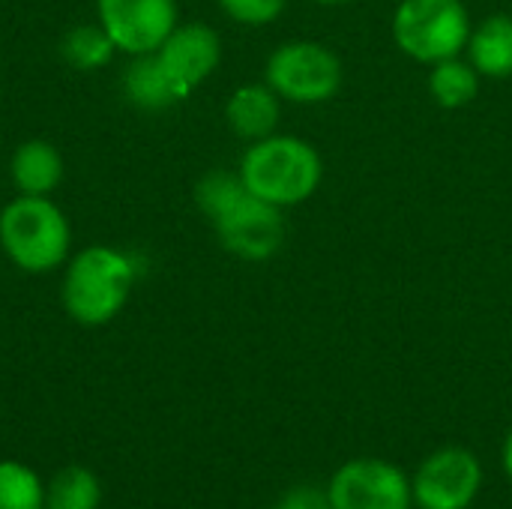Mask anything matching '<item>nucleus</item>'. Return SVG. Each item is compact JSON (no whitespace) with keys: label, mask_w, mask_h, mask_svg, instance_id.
I'll list each match as a JSON object with an SVG mask.
<instances>
[{"label":"nucleus","mask_w":512,"mask_h":509,"mask_svg":"<svg viewBox=\"0 0 512 509\" xmlns=\"http://www.w3.org/2000/svg\"><path fill=\"white\" fill-rule=\"evenodd\" d=\"M237 174L252 195L285 210L318 192L324 180V159L309 141L273 132L249 144Z\"/></svg>","instance_id":"1"},{"label":"nucleus","mask_w":512,"mask_h":509,"mask_svg":"<svg viewBox=\"0 0 512 509\" xmlns=\"http://www.w3.org/2000/svg\"><path fill=\"white\" fill-rule=\"evenodd\" d=\"M135 285V264L126 252L111 246L81 249L63 276V309L84 327H102L114 321Z\"/></svg>","instance_id":"2"},{"label":"nucleus","mask_w":512,"mask_h":509,"mask_svg":"<svg viewBox=\"0 0 512 509\" xmlns=\"http://www.w3.org/2000/svg\"><path fill=\"white\" fill-rule=\"evenodd\" d=\"M72 228L48 195H18L0 210V249L24 273H48L69 258Z\"/></svg>","instance_id":"3"},{"label":"nucleus","mask_w":512,"mask_h":509,"mask_svg":"<svg viewBox=\"0 0 512 509\" xmlns=\"http://www.w3.org/2000/svg\"><path fill=\"white\" fill-rule=\"evenodd\" d=\"M471 30V15L462 0H399L393 12L399 51L426 66L459 57L468 48Z\"/></svg>","instance_id":"4"},{"label":"nucleus","mask_w":512,"mask_h":509,"mask_svg":"<svg viewBox=\"0 0 512 509\" xmlns=\"http://www.w3.org/2000/svg\"><path fill=\"white\" fill-rule=\"evenodd\" d=\"M264 81L279 99L294 105H321L342 90L345 69L333 48L312 39H291L267 57Z\"/></svg>","instance_id":"5"},{"label":"nucleus","mask_w":512,"mask_h":509,"mask_svg":"<svg viewBox=\"0 0 512 509\" xmlns=\"http://www.w3.org/2000/svg\"><path fill=\"white\" fill-rule=\"evenodd\" d=\"M210 222H213L219 243L243 261H267L285 243L282 207L261 201L249 189H243Z\"/></svg>","instance_id":"6"},{"label":"nucleus","mask_w":512,"mask_h":509,"mask_svg":"<svg viewBox=\"0 0 512 509\" xmlns=\"http://www.w3.org/2000/svg\"><path fill=\"white\" fill-rule=\"evenodd\" d=\"M327 498L333 509H411V480L408 474L384 459H354L345 462L330 486Z\"/></svg>","instance_id":"7"},{"label":"nucleus","mask_w":512,"mask_h":509,"mask_svg":"<svg viewBox=\"0 0 512 509\" xmlns=\"http://www.w3.org/2000/svg\"><path fill=\"white\" fill-rule=\"evenodd\" d=\"M483 486V468L462 447L435 450L414 474L411 495L417 509H468Z\"/></svg>","instance_id":"8"},{"label":"nucleus","mask_w":512,"mask_h":509,"mask_svg":"<svg viewBox=\"0 0 512 509\" xmlns=\"http://www.w3.org/2000/svg\"><path fill=\"white\" fill-rule=\"evenodd\" d=\"M96 15L117 51L129 57L156 51L177 27L174 0H96Z\"/></svg>","instance_id":"9"},{"label":"nucleus","mask_w":512,"mask_h":509,"mask_svg":"<svg viewBox=\"0 0 512 509\" xmlns=\"http://www.w3.org/2000/svg\"><path fill=\"white\" fill-rule=\"evenodd\" d=\"M159 66L165 69L168 81L177 87L183 99H189L192 90H198L213 69L222 60V39L213 27L195 21V24H177L171 36L153 51Z\"/></svg>","instance_id":"10"},{"label":"nucleus","mask_w":512,"mask_h":509,"mask_svg":"<svg viewBox=\"0 0 512 509\" xmlns=\"http://www.w3.org/2000/svg\"><path fill=\"white\" fill-rule=\"evenodd\" d=\"M282 99L276 96V90L264 81V84H243L231 93L228 105H225V120L231 126L234 135H240L243 141H261L267 135L276 132L279 126V114H282Z\"/></svg>","instance_id":"11"},{"label":"nucleus","mask_w":512,"mask_h":509,"mask_svg":"<svg viewBox=\"0 0 512 509\" xmlns=\"http://www.w3.org/2000/svg\"><path fill=\"white\" fill-rule=\"evenodd\" d=\"M9 177L21 195H51L63 180V156L51 141H24L12 153Z\"/></svg>","instance_id":"12"},{"label":"nucleus","mask_w":512,"mask_h":509,"mask_svg":"<svg viewBox=\"0 0 512 509\" xmlns=\"http://www.w3.org/2000/svg\"><path fill=\"white\" fill-rule=\"evenodd\" d=\"M468 60L486 78L512 75V15L483 18L468 39Z\"/></svg>","instance_id":"13"},{"label":"nucleus","mask_w":512,"mask_h":509,"mask_svg":"<svg viewBox=\"0 0 512 509\" xmlns=\"http://www.w3.org/2000/svg\"><path fill=\"white\" fill-rule=\"evenodd\" d=\"M123 90H126L129 102L141 111H165V108L183 102V96L168 81V75L159 66L153 51L132 57V63L123 75Z\"/></svg>","instance_id":"14"},{"label":"nucleus","mask_w":512,"mask_h":509,"mask_svg":"<svg viewBox=\"0 0 512 509\" xmlns=\"http://www.w3.org/2000/svg\"><path fill=\"white\" fill-rule=\"evenodd\" d=\"M480 78L483 75L474 69L471 60L450 57V60H441L429 69V93L441 108L456 111V108H465L477 99Z\"/></svg>","instance_id":"15"},{"label":"nucleus","mask_w":512,"mask_h":509,"mask_svg":"<svg viewBox=\"0 0 512 509\" xmlns=\"http://www.w3.org/2000/svg\"><path fill=\"white\" fill-rule=\"evenodd\" d=\"M99 501H102V486L96 474L81 465H69L57 471L45 489L48 509H99Z\"/></svg>","instance_id":"16"},{"label":"nucleus","mask_w":512,"mask_h":509,"mask_svg":"<svg viewBox=\"0 0 512 509\" xmlns=\"http://www.w3.org/2000/svg\"><path fill=\"white\" fill-rule=\"evenodd\" d=\"M114 51H117V45L111 42V36L105 33L102 24H78L60 42L63 60L75 69H84V72L108 66Z\"/></svg>","instance_id":"17"},{"label":"nucleus","mask_w":512,"mask_h":509,"mask_svg":"<svg viewBox=\"0 0 512 509\" xmlns=\"http://www.w3.org/2000/svg\"><path fill=\"white\" fill-rule=\"evenodd\" d=\"M0 509H45V489L33 468L0 462Z\"/></svg>","instance_id":"18"},{"label":"nucleus","mask_w":512,"mask_h":509,"mask_svg":"<svg viewBox=\"0 0 512 509\" xmlns=\"http://www.w3.org/2000/svg\"><path fill=\"white\" fill-rule=\"evenodd\" d=\"M243 189H246V186H243L240 174L210 171V174H204V177L198 180V186H195V204H198V210H201L207 219H213V216H216L222 207H228Z\"/></svg>","instance_id":"19"},{"label":"nucleus","mask_w":512,"mask_h":509,"mask_svg":"<svg viewBox=\"0 0 512 509\" xmlns=\"http://www.w3.org/2000/svg\"><path fill=\"white\" fill-rule=\"evenodd\" d=\"M222 12L237 21V24H246V27H261V24H270L276 21L288 0H219Z\"/></svg>","instance_id":"20"},{"label":"nucleus","mask_w":512,"mask_h":509,"mask_svg":"<svg viewBox=\"0 0 512 509\" xmlns=\"http://www.w3.org/2000/svg\"><path fill=\"white\" fill-rule=\"evenodd\" d=\"M276 509H333V504H330L327 492H321L315 486H297L282 495Z\"/></svg>","instance_id":"21"},{"label":"nucleus","mask_w":512,"mask_h":509,"mask_svg":"<svg viewBox=\"0 0 512 509\" xmlns=\"http://www.w3.org/2000/svg\"><path fill=\"white\" fill-rule=\"evenodd\" d=\"M501 459H504V471H507V477L512 480V432L507 435V441H504V456H501Z\"/></svg>","instance_id":"22"},{"label":"nucleus","mask_w":512,"mask_h":509,"mask_svg":"<svg viewBox=\"0 0 512 509\" xmlns=\"http://www.w3.org/2000/svg\"><path fill=\"white\" fill-rule=\"evenodd\" d=\"M312 3H321V6H348L354 0H312Z\"/></svg>","instance_id":"23"},{"label":"nucleus","mask_w":512,"mask_h":509,"mask_svg":"<svg viewBox=\"0 0 512 509\" xmlns=\"http://www.w3.org/2000/svg\"><path fill=\"white\" fill-rule=\"evenodd\" d=\"M396 3H399V0H396Z\"/></svg>","instance_id":"24"}]
</instances>
